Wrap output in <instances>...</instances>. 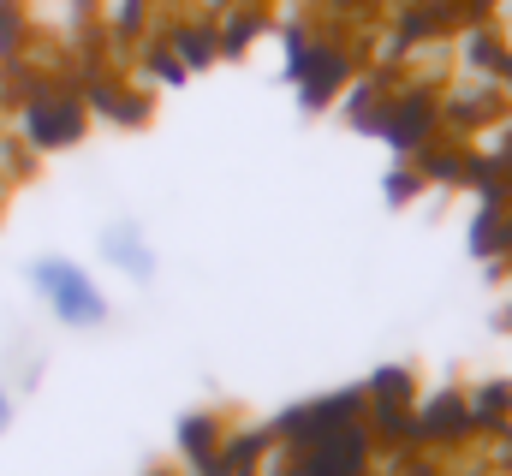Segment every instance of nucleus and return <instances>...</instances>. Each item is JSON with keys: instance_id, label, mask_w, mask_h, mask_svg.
<instances>
[{"instance_id": "f03ea898", "label": "nucleus", "mask_w": 512, "mask_h": 476, "mask_svg": "<svg viewBox=\"0 0 512 476\" xmlns=\"http://www.w3.org/2000/svg\"><path fill=\"white\" fill-rule=\"evenodd\" d=\"M12 18L24 30V48H48L60 60H78L102 42L96 0H12Z\"/></svg>"}, {"instance_id": "423d86ee", "label": "nucleus", "mask_w": 512, "mask_h": 476, "mask_svg": "<svg viewBox=\"0 0 512 476\" xmlns=\"http://www.w3.org/2000/svg\"><path fill=\"white\" fill-rule=\"evenodd\" d=\"M12 411H18V393H12V381H6V369H0V435L12 429Z\"/></svg>"}, {"instance_id": "7ed1b4c3", "label": "nucleus", "mask_w": 512, "mask_h": 476, "mask_svg": "<svg viewBox=\"0 0 512 476\" xmlns=\"http://www.w3.org/2000/svg\"><path fill=\"white\" fill-rule=\"evenodd\" d=\"M96 250H102L108 268H120L126 280H137V286L155 280V244H149V233H143L137 215H114V221L96 233Z\"/></svg>"}, {"instance_id": "0eeeda50", "label": "nucleus", "mask_w": 512, "mask_h": 476, "mask_svg": "<svg viewBox=\"0 0 512 476\" xmlns=\"http://www.w3.org/2000/svg\"><path fill=\"white\" fill-rule=\"evenodd\" d=\"M0 6H12V0H0Z\"/></svg>"}, {"instance_id": "39448f33", "label": "nucleus", "mask_w": 512, "mask_h": 476, "mask_svg": "<svg viewBox=\"0 0 512 476\" xmlns=\"http://www.w3.org/2000/svg\"><path fill=\"white\" fill-rule=\"evenodd\" d=\"M18 66H24V30H18V18H12V6H0V96L12 90V78H18Z\"/></svg>"}, {"instance_id": "f257e3e1", "label": "nucleus", "mask_w": 512, "mask_h": 476, "mask_svg": "<svg viewBox=\"0 0 512 476\" xmlns=\"http://www.w3.org/2000/svg\"><path fill=\"white\" fill-rule=\"evenodd\" d=\"M24 280H30V292L48 304V316H54L60 328H102V322H108L102 286H96L90 268H78L72 256H36V262L24 268Z\"/></svg>"}, {"instance_id": "20e7f679", "label": "nucleus", "mask_w": 512, "mask_h": 476, "mask_svg": "<svg viewBox=\"0 0 512 476\" xmlns=\"http://www.w3.org/2000/svg\"><path fill=\"white\" fill-rule=\"evenodd\" d=\"M155 0H96V36L102 42H137L149 30Z\"/></svg>"}]
</instances>
